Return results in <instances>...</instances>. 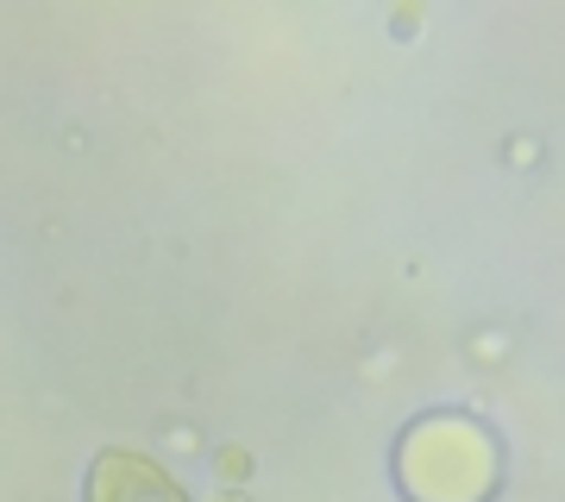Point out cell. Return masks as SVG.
I'll return each instance as SVG.
<instances>
[{
    "mask_svg": "<svg viewBox=\"0 0 565 502\" xmlns=\"http://www.w3.org/2000/svg\"><path fill=\"white\" fill-rule=\"evenodd\" d=\"M88 502H189V496L145 452H102L88 464Z\"/></svg>",
    "mask_w": 565,
    "mask_h": 502,
    "instance_id": "obj_1",
    "label": "cell"
}]
</instances>
